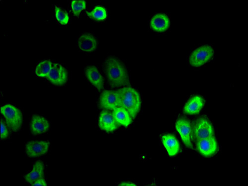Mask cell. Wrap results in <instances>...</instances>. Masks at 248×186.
Returning <instances> with one entry per match:
<instances>
[{
  "instance_id": "obj_1",
  "label": "cell",
  "mask_w": 248,
  "mask_h": 186,
  "mask_svg": "<svg viewBox=\"0 0 248 186\" xmlns=\"http://www.w3.org/2000/svg\"><path fill=\"white\" fill-rule=\"evenodd\" d=\"M103 67L111 87L119 88L128 85L129 79L127 69L117 58L108 57Z\"/></svg>"
},
{
  "instance_id": "obj_2",
  "label": "cell",
  "mask_w": 248,
  "mask_h": 186,
  "mask_svg": "<svg viewBox=\"0 0 248 186\" xmlns=\"http://www.w3.org/2000/svg\"><path fill=\"white\" fill-rule=\"evenodd\" d=\"M119 99V107L125 109L133 119L139 113L141 107L140 95L131 87H123L117 91Z\"/></svg>"
},
{
  "instance_id": "obj_3",
  "label": "cell",
  "mask_w": 248,
  "mask_h": 186,
  "mask_svg": "<svg viewBox=\"0 0 248 186\" xmlns=\"http://www.w3.org/2000/svg\"><path fill=\"white\" fill-rule=\"evenodd\" d=\"M1 113L11 131L17 132L21 129L23 122L21 111L11 104H7L1 107Z\"/></svg>"
},
{
  "instance_id": "obj_4",
  "label": "cell",
  "mask_w": 248,
  "mask_h": 186,
  "mask_svg": "<svg viewBox=\"0 0 248 186\" xmlns=\"http://www.w3.org/2000/svg\"><path fill=\"white\" fill-rule=\"evenodd\" d=\"M214 50L210 45H202L196 49L191 54L189 61L194 67H201L212 59Z\"/></svg>"
},
{
  "instance_id": "obj_5",
  "label": "cell",
  "mask_w": 248,
  "mask_h": 186,
  "mask_svg": "<svg viewBox=\"0 0 248 186\" xmlns=\"http://www.w3.org/2000/svg\"><path fill=\"white\" fill-rule=\"evenodd\" d=\"M193 136L196 140L214 136V129L211 121L205 117H201L195 123Z\"/></svg>"
},
{
  "instance_id": "obj_6",
  "label": "cell",
  "mask_w": 248,
  "mask_h": 186,
  "mask_svg": "<svg viewBox=\"0 0 248 186\" xmlns=\"http://www.w3.org/2000/svg\"><path fill=\"white\" fill-rule=\"evenodd\" d=\"M175 128L185 146L192 149L193 146L192 142V133L190 120L186 118H179L176 122Z\"/></svg>"
},
{
  "instance_id": "obj_7",
  "label": "cell",
  "mask_w": 248,
  "mask_h": 186,
  "mask_svg": "<svg viewBox=\"0 0 248 186\" xmlns=\"http://www.w3.org/2000/svg\"><path fill=\"white\" fill-rule=\"evenodd\" d=\"M50 142L47 141H31L28 142L25 147L27 156L37 158L46 155L49 150Z\"/></svg>"
},
{
  "instance_id": "obj_8",
  "label": "cell",
  "mask_w": 248,
  "mask_h": 186,
  "mask_svg": "<svg viewBox=\"0 0 248 186\" xmlns=\"http://www.w3.org/2000/svg\"><path fill=\"white\" fill-rule=\"evenodd\" d=\"M46 78L52 85L63 86L68 80V71L63 65L54 64Z\"/></svg>"
},
{
  "instance_id": "obj_9",
  "label": "cell",
  "mask_w": 248,
  "mask_h": 186,
  "mask_svg": "<svg viewBox=\"0 0 248 186\" xmlns=\"http://www.w3.org/2000/svg\"><path fill=\"white\" fill-rule=\"evenodd\" d=\"M196 147L198 152L202 156L210 157L217 152L218 144L217 139L212 136L197 141Z\"/></svg>"
},
{
  "instance_id": "obj_10",
  "label": "cell",
  "mask_w": 248,
  "mask_h": 186,
  "mask_svg": "<svg viewBox=\"0 0 248 186\" xmlns=\"http://www.w3.org/2000/svg\"><path fill=\"white\" fill-rule=\"evenodd\" d=\"M99 104L100 107L108 110L113 111L119 107V99L118 91L106 90L100 97Z\"/></svg>"
},
{
  "instance_id": "obj_11",
  "label": "cell",
  "mask_w": 248,
  "mask_h": 186,
  "mask_svg": "<svg viewBox=\"0 0 248 186\" xmlns=\"http://www.w3.org/2000/svg\"><path fill=\"white\" fill-rule=\"evenodd\" d=\"M49 121L45 117L34 114L30 122V129L34 135H39L46 133L50 129Z\"/></svg>"
},
{
  "instance_id": "obj_12",
  "label": "cell",
  "mask_w": 248,
  "mask_h": 186,
  "mask_svg": "<svg viewBox=\"0 0 248 186\" xmlns=\"http://www.w3.org/2000/svg\"><path fill=\"white\" fill-rule=\"evenodd\" d=\"M85 73L91 85L98 91H101L104 88V78L95 66H87L85 68Z\"/></svg>"
},
{
  "instance_id": "obj_13",
  "label": "cell",
  "mask_w": 248,
  "mask_h": 186,
  "mask_svg": "<svg viewBox=\"0 0 248 186\" xmlns=\"http://www.w3.org/2000/svg\"><path fill=\"white\" fill-rule=\"evenodd\" d=\"M100 129L107 132H112L117 130L118 125L112 114L107 111L101 112L98 119Z\"/></svg>"
},
{
  "instance_id": "obj_14",
  "label": "cell",
  "mask_w": 248,
  "mask_h": 186,
  "mask_svg": "<svg viewBox=\"0 0 248 186\" xmlns=\"http://www.w3.org/2000/svg\"><path fill=\"white\" fill-rule=\"evenodd\" d=\"M97 39L91 33H84L78 39V46L82 51L87 53L93 52L97 49Z\"/></svg>"
},
{
  "instance_id": "obj_15",
  "label": "cell",
  "mask_w": 248,
  "mask_h": 186,
  "mask_svg": "<svg viewBox=\"0 0 248 186\" xmlns=\"http://www.w3.org/2000/svg\"><path fill=\"white\" fill-rule=\"evenodd\" d=\"M204 106L203 98L199 95H195L191 98L186 102L183 111L188 115H195L200 113Z\"/></svg>"
},
{
  "instance_id": "obj_16",
  "label": "cell",
  "mask_w": 248,
  "mask_h": 186,
  "mask_svg": "<svg viewBox=\"0 0 248 186\" xmlns=\"http://www.w3.org/2000/svg\"><path fill=\"white\" fill-rule=\"evenodd\" d=\"M151 29L156 32L167 31L170 26V20L169 16L164 14H155L150 22Z\"/></svg>"
},
{
  "instance_id": "obj_17",
  "label": "cell",
  "mask_w": 248,
  "mask_h": 186,
  "mask_svg": "<svg viewBox=\"0 0 248 186\" xmlns=\"http://www.w3.org/2000/svg\"><path fill=\"white\" fill-rule=\"evenodd\" d=\"M161 140L170 156L174 157L179 153L180 143L174 135L164 134L162 136Z\"/></svg>"
},
{
  "instance_id": "obj_18",
  "label": "cell",
  "mask_w": 248,
  "mask_h": 186,
  "mask_svg": "<svg viewBox=\"0 0 248 186\" xmlns=\"http://www.w3.org/2000/svg\"><path fill=\"white\" fill-rule=\"evenodd\" d=\"M45 164L41 160L36 161L31 172L24 176L25 181L32 185L37 180L44 177Z\"/></svg>"
},
{
  "instance_id": "obj_19",
  "label": "cell",
  "mask_w": 248,
  "mask_h": 186,
  "mask_svg": "<svg viewBox=\"0 0 248 186\" xmlns=\"http://www.w3.org/2000/svg\"><path fill=\"white\" fill-rule=\"evenodd\" d=\"M118 125L128 127L132 122V118L129 113L121 107H118L113 111L112 114Z\"/></svg>"
},
{
  "instance_id": "obj_20",
  "label": "cell",
  "mask_w": 248,
  "mask_h": 186,
  "mask_svg": "<svg viewBox=\"0 0 248 186\" xmlns=\"http://www.w3.org/2000/svg\"><path fill=\"white\" fill-rule=\"evenodd\" d=\"M53 63L50 60L41 61L36 67L35 73L39 77H47L53 66Z\"/></svg>"
},
{
  "instance_id": "obj_21",
  "label": "cell",
  "mask_w": 248,
  "mask_h": 186,
  "mask_svg": "<svg viewBox=\"0 0 248 186\" xmlns=\"http://www.w3.org/2000/svg\"><path fill=\"white\" fill-rule=\"evenodd\" d=\"M86 14L91 18L97 21H103L107 17L106 9L99 6L95 7L91 12H87Z\"/></svg>"
},
{
  "instance_id": "obj_22",
  "label": "cell",
  "mask_w": 248,
  "mask_h": 186,
  "mask_svg": "<svg viewBox=\"0 0 248 186\" xmlns=\"http://www.w3.org/2000/svg\"><path fill=\"white\" fill-rule=\"evenodd\" d=\"M55 12L56 18L60 24L66 25L69 23V15L66 11L56 6Z\"/></svg>"
},
{
  "instance_id": "obj_23",
  "label": "cell",
  "mask_w": 248,
  "mask_h": 186,
  "mask_svg": "<svg viewBox=\"0 0 248 186\" xmlns=\"http://www.w3.org/2000/svg\"><path fill=\"white\" fill-rule=\"evenodd\" d=\"M86 8V2L80 0H74L71 2V9L75 16H78L81 12Z\"/></svg>"
},
{
  "instance_id": "obj_24",
  "label": "cell",
  "mask_w": 248,
  "mask_h": 186,
  "mask_svg": "<svg viewBox=\"0 0 248 186\" xmlns=\"http://www.w3.org/2000/svg\"><path fill=\"white\" fill-rule=\"evenodd\" d=\"M9 132L5 123L1 119V139H6L8 138Z\"/></svg>"
},
{
  "instance_id": "obj_25",
  "label": "cell",
  "mask_w": 248,
  "mask_h": 186,
  "mask_svg": "<svg viewBox=\"0 0 248 186\" xmlns=\"http://www.w3.org/2000/svg\"><path fill=\"white\" fill-rule=\"evenodd\" d=\"M31 186H47V183L46 182V179L43 178H41L38 180H37L36 181H35L33 184L31 185Z\"/></svg>"
},
{
  "instance_id": "obj_26",
  "label": "cell",
  "mask_w": 248,
  "mask_h": 186,
  "mask_svg": "<svg viewBox=\"0 0 248 186\" xmlns=\"http://www.w3.org/2000/svg\"><path fill=\"white\" fill-rule=\"evenodd\" d=\"M120 186H136L137 184L131 182H123L119 184Z\"/></svg>"
}]
</instances>
